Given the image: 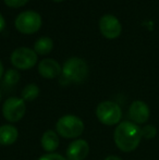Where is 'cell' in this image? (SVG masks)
Instances as JSON below:
<instances>
[{
	"label": "cell",
	"mask_w": 159,
	"mask_h": 160,
	"mask_svg": "<svg viewBox=\"0 0 159 160\" xmlns=\"http://www.w3.org/2000/svg\"><path fill=\"white\" fill-rule=\"evenodd\" d=\"M141 133H142V138L153 139L157 135V128L152 124H145L141 128Z\"/></svg>",
	"instance_id": "obj_17"
},
{
	"label": "cell",
	"mask_w": 159,
	"mask_h": 160,
	"mask_svg": "<svg viewBox=\"0 0 159 160\" xmlns=\"http://www.w3.org/2000/svg\"><path fill=\"white\" fill-rule=\"evenodd\" d=\"M53 1H56V2H60V1H63V0H53Z\"/></svg>",
	"instance_id": "obj_23"
},
{
	"label": "cell",
	"mask_w": 159,
	"mask_h": 160,
	"mask_svg": "<svg viewBox=\"0 0 159 160\" xmlns=\"http://www.w3.org/2000/svg\"><path fill=\"white\" fill-rule=\"evenodd\" d=\"M53 48V42L49 37H40L34 45V51L38 55H47Z\"/></svg>",
	"instance_id": "obj_14"
},
{
	"label": "cell",
	"mask_w": 159,
	"mask_h": 160,
	"mask_svg": "<svg viewBox=\"0 0 159 160\" xmlns=\"http://www.w3.org/2000/svg\"><path fill=\"white\" fill-rule=\"evenodd\" d=\"M15 28L22 34H34L42 26V17L33 10L21 12L15 19Z\"/></svg>",
	"instance_id": "obj_5"
},
{
	"label": "cell",
	"mask_w": 159,
	"mask_h": 160,
	"mask_svg": "<svg viewBox=\"0 0 159 160\" xmlns=\"http://www.w3.org/2000/svg\"><path fill=\"white\" fill-rule=\"evenodd\" d=\"M105 160H122V159H121L120 157H118V156H115V155H110V156L106 157Z\"/></svg>",
	"instance_id": "obj_21"
},
{
	"label": "cell",
	"mask_w": 159,
	"mask_h": 160,
	"mask_svg": "<svg viewBox=\"0 0 159 160\" xmlns=\"http://www.w3.org/2000/svg\"><path fill=\"white\" fill-rule=\"evenodd\" d=\"M142 139L141 128L132 121H123L117 125L113 133V141L123 152H131L138 147Z\"/></svg>",
	"instance_id": "obj_1"
},
{
	"label": "cell",
	"mask_w": 159,
	"mask_h": 160,
	"mask_svg": "<svg viewBox=\"0 0 159 160\" xmlns=\"http://www.w3.org/2000/svg\"><path fill=\"white\" fill-rule=\"evenodd\" d=\"M27 2L28 0H4V3L10 8H20Z\"/></svg>",
	"instance_id": "obj_19"
},
{
	"label": "cell",
	"mask_w": 159,
	"mask_h": 160,
	"mask_svg": "<svg viewBox=\"0 0 159 160\" xmlns=\"http://www.w3.org/2000/svg\"><path fill=\"white\" fill-rule=\"evenodd\" d=\"M3 76V65H2V62L0 61V78Z\"/></svg>",
	"instance_id": "obj_22"
},
{
	"label": "cell",
	"mask_w": 159,
	"mask_h": 160,
	"mask_svg": "<svg viewBox=\"0 0 159 160\" xmlns=\"http://www.w3.org/2000/svg\"><path fill=\"white\" fill-rule=\"evenodd\" d=\"M3 78H4V83L9 86H13L15 85L17 83H19L20 78H21V75L20 73L14 69H10L4 73L3 75Z\"/></svg>",
	"instance_id": "obj_16"
},
{
	"label": "cell",
	"mask_w": 159,
	"mask_h": 160,
	"mask_svg": "<svg viewBox=\"0 0 159 160\" xmlns=\"http://www.w3.org/2000/svg\"><path fill=\"white\" fill-rule=\"evenodd\" d=\"M56 131L64 138H77L84 132V122L74 114H66L57 121Z\"/></svg>",
	"instance_id": "obj_3"
},
{
	"label": "cell",
	"mask_w": 159,
	"mask_h": 160,
	"mask_svg": "<svg viewBox=\"0 0 159 160\" xmlns=\"http://www.w3.org/2000/svg\"><path fill=\"white\" fill-rule=\"evenodd\" d=\"M26 112L25 101L17 97H10L3 102L2 116L8 122L14 123L20 121Z\"/></svg>",
	"instance_id": "obj_6"
},
{
	"label": "cell",
	"mask_w": 159,
	"mask_h": 160,
	"mask_svg": "<svg viewBox=\"0 0 159 160\" xmlns=\"http://www.w3.org/2000/svg\"><path fill=\"white\" fill-rule=\"evenodd\" d=\"M37 62V53L34 49L27 47H20L11 53V63L17 69L28 70Z\"/></svg>",
	"instance_id": "obj_7"
},
{
	"label": "cell",
	"mask_w": 159,
	"mask_h": 160,
	"mask_svg": "<svg viewBox=\"0 0 159 160\" xmlns=\"http://www.w3.org/2000/svg\"><path fill=\"white\" fill-rule=\"evenodd\" d=\"M99 30L102 36L108 39H115L119 37L122 32L120 21L112 14H105L99 20Z\"/></svg>",
	"instance_id": "obj_8"
},
{
	"label": "cell",
	"mask_w": 159,
	"mask_h": 160,
	"mask_svg": "<svg viewBox=\"0 0 159 160\" xmlns=\"http://www.w3.org/2000/svg\"><path fill=\"white\" fill-rule=\"evenodd\" d=\"M40 144H42V147L45 152H47L48 154L53 152L59 147V144H60L59 135H58V133L55 132V131L47 130L46 132L42 134Z\"/></svg>",
	"instance_id": "obj_12"
},
{
	"label": "cell",
	"mask_w": 159,
	"mask_h": 160,
	"mask_svg": "<svg viewBox=\"0 0 159 160\" xmlns=\"http://www.w3.org/2000/svg\"><path fill=\"white\" fill-rule=\"evenodd\" d=\"M96 116L100 123L111 127L120 123L122 118V110L116 101L105 100L97 106Z\"/></svg>",
	"instance_id": "obj_4"
},
{
	"label": "cell",
	"mask_w": 159,
	"mask_h": 160,
	"mask_svg": "<svg viewBox=\"0 0 159 160\" xmlns=\"http://www.w3.org/2000/svg\"><path fill=\"white\" fill-rule=\"evenodd\" d=\"M0 101H1V92H0Z\"/></svg>",
	"instance_id": "obj_24"
},
{
	"label": "cell",
	"mask_w": 159,
	"mask_h": 160,
	"mask_svg": "<svg viewBox=\"0 0 159 160\" xmlns=\"http://www.w3.org/2000/svg\"><path fill=\"white\" fill-rule=\"evenodd\" d=\"M21 95L24 101H32L39 96V87L36 84H28L23 88Z\"/></svg>",
	"instance_id": "obj_15"
},
{
	"label": "cell",
	"mask_w": 159,
	"mask_h": 160,
	"mask_svg": "<svg viewBox=\"0 0 159 160\" xmlns=\"http://www.w3.org/2000/svg\"><path fill=\"white\" fill-rule=\"evenodd\" d=\"M89 152V145L84 139H75L67 148L68 160H84Z\"/></svg>",
	"instance_id": "obj_10"
},
{
	"label": "cell",
	"mask_w": 159,
	"mask_h": 160,
	"mask_svg": "<svg viewBox=\"0 0 159 160\" xmlns=\"http://www.w3.org/2000/svg\"><path fill=\"white\" fill-rule=\"evenodd\" d=\"M151 110L146 102L143 100H135L129 108V118L135 124H144L148 121Z\"/></svg>",
	"instance_id": "obj_9"
},
{
	"label": "cell",
	"mask_w": 159,
	"mask_h": 160,
	"mask_svg": "<svg viewBox=\"0 0 159 160\" xmlns=\"http://www.w3.org/2000/svg\"><path fill=\"white\" fill-rule=\"evenodd\" d=\"M37 160H68L66 157L61 156L59 154H56V152H50V154H46L40 156Z\"/></svg>",
	"instance_id": "obj_18"
},
{
	"label": "cell",
	"mask_w": 159,
	"mask_h": 160,
	"mask_svg": "<svg viewBox=\"0 0 159 160\" xmlns=\"http://www.w3.org/2000/svg\"><path fill=\"white\" fill-rule=\"evenodd\" d=\"M4 28H6V20H4V18L0 13V32H2L4 30Z\"/></svg>",
	"instance_id": "obj_20"
},
{
	"label": "cell",
	"mask_w": 159,
	"mask_h": 160,
	"mask_svg": "<svg viewBox=\"0 0 159 160\" xmlns=\"http://www.w3.org/2000/svg\"><path fill=\"white\" fill-rule=\"evenodd\" d=\"M39 74L45 78H56L62 73V68L55 59L47 58L39 62L38 64Z\"/></svg>",
	"instance_id": "obj_11"
},
{
	"label": "cell",
	"mask_w": 159,
	"mask_h": 160,
	"mask_svg": "<svg viewBox=\"0 0 159 160\" xmlns=\"http://www.w3.org/2000/svg\"><path fill=\"white\" fill-rule=\"evenodd\" d=\"M19 131L12 124H3L0 127V145L9 146L17 142Z\"/></svg>",
	"instance_id": "obj_13"
},
{
	"label": "cell",
	"mask_w": 159,
	"mask_h": 160,
	"mask_svg": "<svg viewBox=\"0 0 159 160\" xmlns=\"http://www.w3.org/2000/svg\"><path fill=\"white\" fill-rule=\"evenodd\" d=\"M88 65L83 59L72 57L64 62L62 76L68 83H83L88 76Z\"/></svg>",
	"instance_id": "obj_2"
}]
</instances>
